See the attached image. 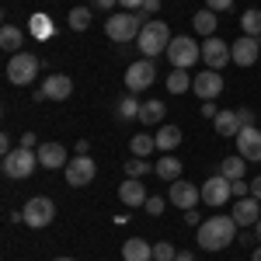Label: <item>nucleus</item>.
Masks as SVG:
<instances>
[{
  "instance_id": "nucleus-1",
  "label": "nucleus",
  "mask_w": 261,
  "mask_h": 261,
  "mask_svg": "<svg viewBox=\"0 0 261 261\" xmlns=\"http://www.w3.org/2000/svg\"><path fill=\"white\" fill-rule=\"evenodd\" d=\"M233 237H237V220L233 216H209L199 226V244L205 251H223V247L233 244Z\"/></svg>"
},
{
  "instance_id": "nucleus-2",
  "label": "nucleus",
  "mask_w": 261,
  "mask_h": 261,
  "mask_svg": "<svg viewBox=\"0 0 261 261\" xmlns=\"http://www.w3.org/2000/svg\"><path fill=\"white\" fill-rule=\"evenodd\" d=\"M143 24H146L143 11H122V14H112L105 21V32H108L112 42H133V39H140Z\"/></svg>"
},
{
  "instance_id": "nucleus-3",
  "label": "nucleus",
  "mask_w": 261,
  "mask_h": 261,
  "mask_svg": "<svg viewBox=\"0 0 261 261\" xmlns=\"http://www.w3.org/2000/svg\"><path fill=\"white\" fill-rule=\"evenodd\" d=\"M171 32H167V24L164 21H146L140 32V39H136V45H140V53L146 56V60H153V56H161V53H167V45H171Z\"/></svg>"
},
{
  "instance_id": "nucleus-4",
  "label": "nucleus",
  "mask_w": 261,
  "mask_h": 261,
  "mask_svg": "<svg viewBox=\"0 0 261 261\" xmlns=\"http://www.w3.org/2000/svg\"><path fill=\"white\" fill-rule=\"evenodd\" d=\"M164 56L171 60L174 70H188V66H195V63L202 60V45L195 39H188V35H174Z\"/></svg>"
},
{
  "instance_id": "nucleus-5",
  "label": "nucleus",
  "mask_w": 261,
  "mask_h": 261,
  "mask_svg": "<svg viewBox=\"0 0 261 261\" xmlns=\"http://www.w3.org/2000/svg\"><path fill=\"white\" fill-rule=\"evenodd\" d=\"M53 220H56V202L49 199V195H35V199L24 202V209H21V223L32 226V230H42Z\"/></svg>"
},
{
  "instance_id": "nucleus-6",
  "label": "nucleus",
  "mask_w": 261,
  "mask_h": 261,
  "mask_svg": "<svg viewBox=\"0 0 261 261\" xmlns=\"http://www.w3.org/2000/svg\"><path fill=\"white\" fill-rule=\"evenodd\" d=\"M4 174L7 178H14V181H24V178H32V171L39 167V153L35 150H28V146H18V150H11L7 157H4Z\"/></svg>"
},
{
  "instance_id": "nucleus-7",
  "label": "nucleus",
  "mask_w": 261,
  "mask_h": 261,
  "mask_svg": "<svg viewBox=\"0 0 261 261\" xmlns=\"http://www.w3.org/2000/svg\"><path fill=\"white\" fill-rule=\"evenodd\" d=\"M39 56L35 53H14L11 60H7V81L18 84V87H28V84L39 77Z\"/></svg>"
},
{
  "instance_id": "nucleus-8",
  "label": "nucleus",
  "mask_w": 261,
  "mask_h": 261,
  "mask_svg": "<svg viewBox=\"0 0 261 261\" xmlns=\"http://www.w3.org/2000/svg\"><path fill=\"white\" fill-rule=\"evenodd\" d=\"M153 81H157V66H153V60H136V63H129V70H125V87H129V94H140V91H146Z\"/></svg>"
},
{
  "instance_id": "nucleus-9",
  "label": "nucleus",
  "mask_w": 261,
  "mask_h": 261,
  "mask_svg": "<svg viewBox=\"0 0 261 261\" xmlns=\"http://www.w3.org/2000/svg\"><path fill=\"white\" fill-rule=\"evenodd\" d=\"M63 174H66V185H70V188H84V185H91V181H94L98 167H94V161H91L87 153H77L73 161L63 167Z\"/></svg>"
},
{
  "instance_id": "nucleus-10",
  "label": "nucleus",
  "mask_w": 261,
  "mask_h": 261,
  "mask_svg": "<svg viewBox=\"0 0 261 261\" xmlns=\"http://www.w3.org/2000/svg\"><path fill=\"white\" fill-rule=\"evenodd\" d=\"M202 202L205 205H213V209H220L226 202L233 199V188H230V178H223V174H213L209 181H202Z\"/></svg>"
},
{
  "instance_id": "nucleus-11",
  "label": "nucleus",
  "mask_w": 261,
  "mask_h": 261,
  "mask_svg": "<svg viewBox=\"0 0 261 261\" xmlns=\"http://www.w3.org/2000/svg\"><path fill=\"white\" fill-rule=\"evenodd\" d=\"M233 140H237V153H241L247 164H258L261 161V129H258V125H244Z\"/></svg>"
},
{
  "instance_id": "nucleus-12",
  "label": "nucleus",
  "mask_w": 261,
  "mask_h": 261,
  "mask_svg": "<svg viewBox=\"0 0 261 261\" xmlns=\"http://www.w3.org/2000/svg\"><path fill=\"white\" fill-rule=\"evenodd\" d=\"M258 56H261V39H254V35H241L230 45V60L237 66H254Z\"/></svg>"
},
{
  "instance_id": "nucleus-13",
  "label": "nucleus",
  "mask_w": 261,
  "mask_h": 261,
  "mask_svg": "<svg viewBox=\"0 0 261 261\" xmlns=\"http://www.w3.org/2000/svg\"><path fill=\"white\" fill-rule=\"evenodd\" d=\"M167 199L174 202L178 209H195L202 202V188L199 185H192V181H171V192H167Z\"/></svg>"
},
{
  "instance_id": "nucleus-14",
  "label": "nucleus",
  "mask_w": 261,
  "mask_h": 261,
  "mask_svg": "<svg viewBox=\"0 0 261 261\" xmlns=\"http://www.w3.org/2000/svg\"><path fill=\"white\" fill-rule=\"evenodd\" d=\"M202 60H205L209 70H223L226 63H233L230 60V45L223 39H216V35H209V39L202 42Z\"/></svg>"
},
{
  "instance_id": "nucleus-15",
  "label": "nucleus",
  "mask_w": 261,
  "mask_h": 261,
  "mask_svg": "<svg viewBox=\"0 0 261 261\" xmlns=\"http://www.w3.org/2000/svg\"><path fill=\"white\" fill-rule=\"evenodd\" d=\"M192 91H195L202 101L220 98V94H223V77H220V70H205V73H199V77H195V84H192Z\"/></svg>"
},
{
  "instance_id": "nucleus-16",
  "label": "nucleus",
  "mask_w": 261,
  "mask_h": 261,
  "mask_svg": "<svg viewBox=\"0 0 261 261\" xmlns=\"http://www.w3.org/2000/svg\"><path fill=\"white\" fill-rule=\"evenodd\" d=\"M35 153H39V167H45V171H56V167H66L70 164L63 143H39Z\"/></svg>"
},
{
  "instance_id": "nucleus-17",
  "label": "nucleus",
  "mask_w": 261,
  "mask_h": 261,
  "mask_svg": "<svg viewBox=\"0 0 261 261\" xmlns=\"http://www.w3.org/2000/svg\"><path fill=\"white\" fill-rule=\"evenodd\" d=\"M230 216L237 220V226H254V223L261 220V202L254 199V195H244V199H237V205H233Z\"/></svg>"
},
{
  "instance_id": "nucleus-18",
  "label": "nucleus",
  "mask_w": 261,
  "mask_h": 261,
  "mask_svg": "<svg viewBox=\"0 0 261 261\" xmlns=\"http://www.w3.org/2000/svg\"><path fill=\"white\" fill-rule=\"evenodd\" d=\"M42 91H45L49 101H66L73 94V81H70L66 73H49V77L42 81Z\"/></svg>"
},
{
  "instance_id": "nucleus-19",
  "label": "nucleus",
  "mask_w": 261,
  "mask_h": 261,
  "mask_svg": "<svg viewBox=\"0 0 261 261\" xmlns=\"http://www.w3.org/2000/svg\"><path fill=\"white\" fill-rule=\"evenodd\" d=\"M119 199L125 202L129 209H140V205H146V199H150V195H146V188L140 185V178H125L119 185Z\"/></svg>"
},
{
  "instance_id": "nucleus-20",
  "label": "nucleus",
  "mask_w": 261,
  "mask_h": 261,
  "mask_svg": "<svg viewBox=\"0 0 261 261\" xmlns=\"http://www.w3.org/2000/svg\"><path fill=\"white\" fill-rule=\"evenodd\" d=\"M122 261H153V244H146L143 237H129L122 244Z\"/></svg>"
},
{
  "instance_id": "nucleus-21",
  "label": "nucleus",
  "mask_w": 261,
  "mask_h": 261,
  "mask_svg": "<svg viewBox=\"0 0 261 261\" xmlns=\"http://www.w3.org/2000/svg\"><path fill=\"white\" fill-rule=\"evenodd\" d=\"M0 45L14 56V53H24V32L21 28H14V24H4L0 28Z\"/></svg>"
},
{
  "instance_id": "nucleus-22",
  "label": "nucleus",
  "mask_w": 261,
  "mask_h": 261,
  "mask_svg": "<svg viewBox=\"0 0 261 261\" xmlns=\"http://www.w3.org/2000/svg\"><path fill=\"white\" fill-rule=\"evenodd\" d=\"M216 133H220V136H237V133H241L244 125H241V115H237V112H216Z\"/></svg>"
},
{
  "instance_id": "nucleus-23",
  "label": "nucleus",
  "mask_w": 261,
  "mask_h": 261,
  "mask_svg": "<svg viewBox=\"0 0 261 261\" xmlns=\"http://www.w3.org/2000/svg\"><path fill=\"white\" fill-rule=\"evenodd\" d=\"M164 115H167V105H161V101H143L140 105L143 125H157V122H164Z\"/></svg>"
},
{
  "instance_id": "nucleus-24",
  "label": "nucleus",
  "mask_w": 261,
  "mask_h": 261,
  "mask_svg": "<svg viewBox=\"0 0 261 261\" xmlns=\"http://www.w3.org/2000/svg\"><path fill=\"white\" fill-rule=\"evenodd\" d=\"M153 171H157V178H161V181H178L181 178V161H178V157H161Z\"/></svg>"
},
{
  "instance_id": "nucleus-25",
  "label": "nucleus",
  "mask_w": 261,
  "mask_h": 261,
  "mask_svg": "<svg viewBox=\"0 0 261 261\" xmlns=\"http://www.w3.org/2000/svg\"><path fill=\"white\" fill-rule=\"evenodd\" d=\"M192 24H195V32L205 35V39H209V35H216V11H209V7L199 11V14L192 18Z\"/></svg>"
},
{
  "instance_id": "nucleus-26",
  "label": "nucleus",
  "mask_w": 261,
  "mask_h": 261,
  "mask_svg": "<svg viewBox=\"0 0 261 261\" xmlns=\"http://www.w3.org/2000/svg\"><path fill=\"white\" fill-rule=\"evenodd\" d=\"M192 84H195V77H188V70H171L167 73V91L171 94H185Z\"/></svg>"
},
{
  "instance_id": "nucleus-27",
  "label": "nucleus",
  "mask_w": 261,
  "mask_h": 261,
  "mask_svg": "<svg viewBox=\"0 0 261 261\" xmlns=\"http://www.w3.org/2000/svg\"><path fill=\"white\" fill-rule=\"evenodd\" d=\"M153 140H157V150H174L181 143V129L178 125H161V133H157Z\"/></svg>"
},
{
  "instance_id": "nucleus-28",
  "label": "nucleus",
  "mask_w": 261,
  "mask_h": 261,
  "mask_svg": "<svg viewBox=\"0 0 261 261\" xmlns=\"http://www.w3.org/2000/svg\"><path fill=\"white\" fill-rule=\"evenodd\" d=\"M244 167H247V161L237 153V157H226V161L220 164V174H223V178H230V181H237V178H244Z\"/></svg>"
},
{
  "instance_id": "nucleus-29",
  "label": "nucleus",
  "mask_w": 261,
  "mask_h": 261,
  "mask_svg": "<svg viewBox=\"0 0 261 261\" xmlns=\"http://www.w3.org/2000/svg\"><path fill=\"white\" fill-rule=\"evenodd\" d=\"M129 150H133V157H150V153L157 150V140H153V136H146V133H140V136H133Z\"/></svg>"
},
{
  "instance_id": "nucleus-30",
  "label": "nucleus",
  "mask_w": 261,
  "mask_h": 261,
  "mask_svg": "<svg viewBox=\"0 0 261 261\" xmlns=\"http://www.w3.org/2000/svg\"><path fill=\"white\" fill-rule=\"evenodd\" d=\"M241 35H254L258 39L261 35V11H244V18H241Z\"/></svg>"
},
{
  "instance_id": "nucleus-31",
  "label": "nucleus",
  "mask_w": 261,
  "mask_h": 261,
  "mask_svg": "<svg viewBox=\"0 0 261 261\" xmlns=\"http://www.w3.org/2000/svg\"><path fill=\"white\" fill-rule=\"evenodd\" d=\"M70 28L73 32H87L91 28V7H73L70 11Z\"/></svg>"
},
{
  "instance_id": "nucleus-32",
  "label": "nucleus",
  "mask_w": 261,
  "mask_h": 261,
  "mask_svg": "<svg viewBox=\"0 0 261 261\" xmlns=\"http://www.w3.org/2000/svg\"><path fill=\"white\" fill-rule=\"evenodd\" d=\"M119 119H140V101H136V94H129V98L119 101Z\"/></svg>"
},
{
  "instance_id": "nucleus-33",
  "label": "nucleus",
  "mask_w": 261,
  "mask_h": 261,
  "mask_svg": "<svg viewBox=\"0 0 261 261\" xmlns=\"http://www.w3.org/2000/svg\"><path fill=\"white\" fill-rule=\"evenodd\" d=\"M150 171V164L143 161V157H133V161H125V178H143Z\"/></svg>"
},
{
  "instance_id": "nucleus-34",
  "label": "nucleus",
  "mask_w": 261,
  "mask_h": 261,
  "mask_svg": "<svg viewBox=\"0 0 261 261\" xmlns=\"http://www.w3.org/2000/svg\"><path fill=\"white\" fill-rule=\"evenodd\" d=\"M178 258V251L171 247L167 241H161V244H153V261H174Z\"/></svg>"
},
{
  "instance_id": "nucleus-35",
  "label": "nucleus",
  "mask_w": 261,
  "mask_h": 261,
  "mask_svg": "<svg viewBox=\"0 0 261 261\" xmlns=\"http://www.w3.org/2000/svg\"><path fill=\"white\" fill-rule=\"evenodd\" d=\"M32 32H35L39 39L53 35V24H49V18H45V14H35V18H32Z\"/></svg>"
},
{
  "instance_id": "nucleus-36",
  "label": "nucleus",
  "mask_w": 261,
  "mask_h": 261,
  "mask_svg": "<svg viewBox=\"0 0 261 261\" xmlns=\"http://www.w3.org/2000/svg\"><path fill=\"white\" fill-rule=\"evenodd\" d=\"M164 205H167V202H164L161 195H150V199H146V205H143V209H146V213H150V216H161V213H164Z\"/></svg>"
},
{
  "instance_id": "nucleus-37",
  "label": "nucleus",
  "mask_w": 261,
  "mask_h": 261,
  "mask_svg": "<svg viewBox=\"0 0 261 261\" xmlns=\"http://www.w3.org/2000/svg\"><path fill=\"white\" fill-rule=\"evenodd\" d=\"M230 188H233V195H237V199H244V195H251V185H244V178L230 181Z\"/></svg>"
},
{
  "instance_id": "nucleus-38",
  "label": "nucleus",
  "mask_w": 261,
  "mask_h": 261,
  "mask_svg": "<svg viewBox=\"0 0 261 261\" xmlns=\"http://www.w3.org/2000/svg\"><path fill=\"white\" fill-rule=\"evenodd\" d=\"M205 7H209V11H230L233 0H205Z\"/></svg>"
},
{
  "instance_id": "nucleus-39",
  "label": "nucleus",
  "mask_w": 261,
  "mask_h": 261,
  "mask_svg": "<svg viewBox=\"0 0 261 261\" xmlns=\"http://www.w3.org/2000/svg\"><path fill=\"white\" fill-rule=\"evenodd\" d=\"M21 146H28V150H39V136H35V133H21Z\"/></svg>"
},
{
  "instance_id": "nucleus-40",
  "label": "nucleus",
  "mask_w": 261,
  "mask_h": 261,
  "mask_svg": "<svg viewBox=\"0 0 261 261\" xmlns=\"http://www.w3.org/2000/svg\"><path fill=\"white\" fill-rule=\"evenodd\" d=\"M185 223H188V226H202V216L195 209H185Z\"/></svg>"
},
{
  "instance_id": "nucleus-41",
  "label": "nucleus",
  "mask_w": 261,
  "mask_h": 261,
  "mask_svg": "<svg viewBox=\"0 0 261 261\" xmlns=\"http://www.w3.org/2000/svg\"><path fill=\"white\" fill-rule=\"evenodd\" d=\"M237 115H241V125H254V112L251 108H237Z\"/></svg>"
},
{
  "instance_id": "nucleus-42",
  "label": "nucleus",
  "mask_w": 261,
  "mask_h": 261,
  "mask_svg": "<svg viewBox=\"0 0 261 261\" xmlns=\"http://www.w3.org/2000/svg\"><path fill=\"white\" fill-rule=\"evenodd\" d=\"M161 11V0H143V14H157Z\"/></svg>"
},
{
  "instance_id": "nucleus-43",
  "label": "nucleus",
  "mask_w": 261,
  "mask_h": 261,
  "mask_svg": "<svg viewBox=\"0 0 261 261\" xmlns=\"http://www.w3.org/2000/svg\"><path fill=\"white\" fill-rule=\"evenodd\" d=\"M122 11H143V0H119Z\"/></svg>"
},
{
  "instance_id": "nucleus-44",
  "label": "nucleus",
  "mask_w": 261,
  "mask_h": 261,
  "mask_svg": "<svg viewBox=\"0 0 261 261\" xmlns=\"http://www.w3.org/2000/svg\"><path fill=\"white\" fill-rule=\"evenodd\" d=\"M251 195H254V199L261 202V174H258V178H254V181H251Z\"/></svg>"
},
{
  "instance_id": "nucleus-45",
  "label": "nucleus",
  "mask_w": 261,
  "mask_h": 261,
  "mask_svg": "<svg viewBox=\"0 0 261 261\" xmlns=\"http://www.w3.org/2000/svg\"><path fill=\"white\" fill-rule=\"evenodd\" d=\"M115 4H119V0H94V7H101V11H112Z\"/></svg>"
},
{
  "instance_id": "nucleus-46",
  "label": "nucleus",
  "mask_w": 261,
  "mask_h": 261,
  "mask_svg": "<svg viewBox=\"0 0 261 261\" xmlns=\"http://www.w3.org/2000/svg\"><path fill=\"white\" fill-rule=\"evenodd\" d=\"M0 153H4V157L11 153V140H7V136H0Z\"/></svg>"
},
{
  "instance_id": "nucleus-47",
  "label": "nucleus",
  "mask_w": 261,
  "mask_h": 261,
  "mask_svg": "<svg viewBox=\"0 0 261 261\" xmlns=\"http://www.w3.org/2000/svg\"><path fill=\"white\" fill-rule=\"evenodd\" d=\"M174 261H195V254H192V251H178V258Z\"/></svg>"
},
{
  "instance_id": "nucleus-48",
  "label": "nucleus",
  "mask_w": 261,
  "mask_h": 261,
  "mask_svg": "<svg viewBox=\"0 0 261 261\" xmlns=\"http://www.w3.org/2000/svg\"><path fill=\"white\" fill-rule=\"evenodd\" d=\"M254 237H258V241H261V220L254 223Z\"/></svg>"
},
{
  "instance_id": "nucleus-49",
  "label": "nucleus",
  "mask_w": 261,
  "mask_h": 261,
  "mask_svg": "<svg viewBox=\"0 0 261 261\" xmlns=\"http://www.w3.org/2000/svg\"><path fill=\"white\" fill-rule=\"evenodd\" d=\"M254 261H261V247H258V251H254Z\"/></svg>"
},
{
  "instance_id": "nucleus-50",
  "label": "nucleus",
  "mask_w": 261,
  "mask_h": 261,
  "mask_svg": "<svg viewBox=\"0 0 261 261\" xmlns=\"http://www.w3.org/2000/svg\"><path fill=\"white\" fill-rule=\"evenodd\" d=\"M53 261H73V258H53Z\"/></svg>"
}]
</instances>
